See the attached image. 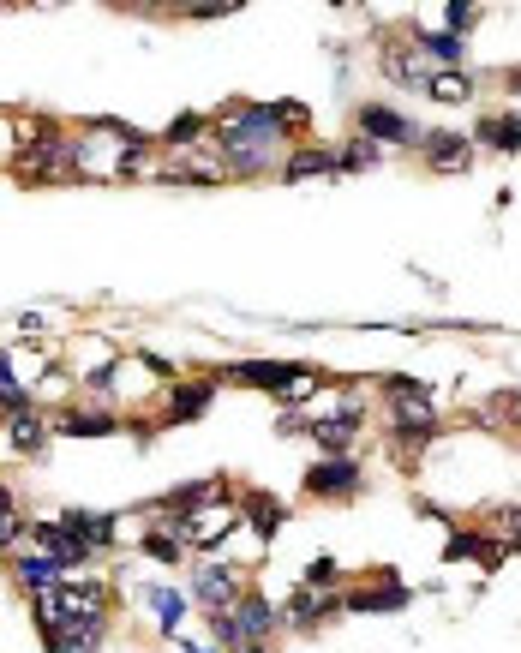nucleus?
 <instances>
[{
	"label": "nucleus",
	"mask_w": 521,
	"mask_h": 653,
	"mask_svg": "<svg viewBox=\"0 0 521 653\" xmlns=\"http://www.w3.org/2000/svg\"><path fill=\"white\" fill-rule=\"evenodd\" d=\"M504 402V414H510V426H521V396H498Z\"/></svg>",
	"instance_id": "obj_35"
},
{
	"label": "nucleus",
	"mask_w": 521,
	"mask_h": 653,
	"mask_svg": "<svg viewBox=\"0 0 521 653\" xmlns=\"http://www.w3.org/2000/svg\"><path fill=\"white\" fill-rule=\"evenodd\" d=\"M426 96H432V102H468V96H474V72H468V66H438L432 84H426Z\"/></svg>",
	"instance_id": "obj_15"
},
{
	"label": "nucleus",
	"mask_w": 521,
	"mask_h": 653,
	"mask_svg": "<svg viewBox=\"0 0 521 653\" xmlns=\"http://www.w3.org/2000/svg\"><path fill=\"white\" fill-rule=\"evenodd\" d=\"M12 576H18V588H24V594H36V600L60 588V564H54V558H42V552H24V558L12 564Z\"/></svg>",
	"instance_id": "obj_12"
},
{
	"label": "nucleus",
	"mask_w": 521,
	"mask_h": 653,
	"mask_svg": "<svg viewBox=\"0 0 521 653\" xmlns=\"http://www.w3.org/2000/svg\"><path fill=\"white\" fill-rule=\"evenodd\" d=\"M336 582H342V570H336V558H318V564L306 570V588H318V594H324V588H336Z\"/></svg>",
	"instance_id": "obj_31"
},
{
	"label": "nucleus",
	"mask_w": 521,
	"mask_h": 653,
	"mask_svg": "<svg viewBox=\"0 0 521 653\" xmlns=\"http://www.w3.org/2000/svg\"><path fill=\"white\" fill-rule=\"evenodd\" d=\"M180 540H186L180 522H168V528H150V534H144V552H150L156 564H180Z\"/></svg>",
	"instance_id": "obj_24"
},
{
	"label": "nucleus",
	"mask_w": 521,
	"mask_h": 653,
	"mask_svg": "<svg viewBox=\"0 0 521 653\" xmlns=\"http://www.w3.org/2000/svg\"><path fill=\"white\" fill-rule=\"evenodd\" d=\"M60 432H72V438H108L114 414H60Z\"/></svg>",
	"instance_id": "obj_26"
},
{
	"label": "nucleus",
	"mask_w": 521,
	"mask_h": 653,
	"mask_svg": "<svg viewBox=\"0 0 521 653\" xmlns=\"http://www.w3.org/2000/svg\"><path fill=\"white\" fill-rule=\"evenodd\" d=\"M30 540H36V552H42V558H54L60 570H72V564H84V558H90L66 522H36V528H30Z\"/></svg>",
	"instance_id": "obj_7"
},
{
	"label": "nucleus",
	"mask_w": 521,
	"mask_h": 653,
	"mask_svg": "<svg viewBox=\"0 0 521 653\" xmlns=\"http://www.w3.org/2000/svg\"><path fill=\"white\" fill-rule=\"evenodd\" d=\"M234 653H270V648H264V642H252V648H234Z\"/></svg>",
	"instance_id": "obj_37"
},
{
	"label": "nucleus",
	"mask_w": 521,
	"mask_h": 653,
	"mask_svg": "<svg viewBox=\"0 0 521 653\" xmlns=\"http://www.w3.org/2000/svg\"><path fill=\"white\" fill-rule=\"evenodd\" d=\"M360 138H372V144H420L426 132H420L414 120H402L396 108H384V102H366V108H360Z\"/></svg>",
	"instance_id": "obj_4"
},
{
	"label": "nucleus",
	"mask_w": 521,
	"mask_h": 653,
	"mask_svg": "<svg viewBox=\"0 0 521 653\" xmlns=\"http://www.w3.org/2000/svg\"><path fill=\"white\" fill-rule=\"evenodd\" d=\"M18 534H24L18 516H0V546H18Z\"/></svg>",
	"instance_id": "obj_34"
},
{
	"label": "nucleus",
	"mask_w": 521,
	"mask_h": 653,
	"mask_svg": "<svg viewBox=\"0 0 521 653\" xmlns=\"http://www.w3.org/2000/svg\"><path fill=\"white\" fill-rule=\"evenodd\" d=\"M444 18H450V36H462V30H474V24H480V6L450 0V6H444Z\"/></svg>",
	"instance_id": "obj_29"
},
{
	"label": "nucleus",
	"mask_w": 521,
	"mask_h": 653,
	"mask_svg": "<svg viewBox=\"0 0 521 653\" xmlns=\"http://www.w3.org/2000/svg\"><path fill=\"white\" fill-rule=\"evenodd\" d=\"M384 72H390V78H396V84H408V90H426V84H432V72H438V66H426V60H420V54H390V60H384Z\"/></svg>",
	"instance_id": "obj_22"
},
{
	"label": "nucleus",
	"mask_w": 521,
	"mask_h": 653,
	"mask_svg": "<svg viewBox=\"0 0 521 653\" xmlns=\"http://www.w3.org/2000/svg\"><path fill=\"white\" fill-rule=\"evenodd\" d=\"M0 516H18V510H12V486H6V480H0Z\"/></svg>",
	"instance_id": "obj_36"
},
{
	"label": "nucleus",
	"mask_w": 521,
	"mask_h": 653,
	"mask_svg": "<svg viewBox=\"0 0 521 653\" xmlns=\"http://www.w3.org/2000/svg\"><path fill=\"white\" fill-rule=\"evenodd\" d=\"M198 132H204V114H180V120H174V126H168L162 138H168V144H192Z\"/></svg>",
	"instance_id": "obj_30"
},
{
	"label": "nucleus",
	"mask_w": 521,
	"mask_h": 653,
	"mask_svg": "<svg viewBox=\"0 0 521 653\" xmlns=\"http://www.w3.org/2000/svg\"><path fill=\"white\" fill-rule=\"evenodd\" d=\"M276 624H282V618H276V606H270L264 594H240V600H234V636H240V648L270 642Z\"/></svg>",
	"instance_id": "obj_6"
},
{
	"label": "nucleus",
	"mask_w": 521,
	"mask_h": 653,
	"mask_svg": "<svg viewBox=\"0 0 521 653\" xmlns=\"http://www.w3.org/2000/svg\"><path fill=\"white\" fill-rule=\"evenodd\" d=\"M420 54H438L444 66H462V36H444V30H420Z\"/></svg>",
	"instance_id": "obj_27"
},
{
	"label": "nucleus",
	"mask_w": 521,
	"mask_h": 653,
	"mask_svg": "<svg viewBox=\"0 0 521 653\" xmlns=\"http://www.w3.org/2000/svg\"><path fill=\"white\" fill-rule=\"evenodd\" d=\"M66 528L78 534V546H84V552H108V546H114V522H108V516H84V510H72V516H66Z\"/></svg>",
	"instance_id": "obj_18"
},
{
	"label": "nucleus",
	"mask_w": 521,
	"mask_h": 653,
	"mask_svg": "<svg viewBox=\"0 0 521 653\" xmlns=\"http://www.w3.org/2000/svg\"><path fill=\"white\" fill-rule=\"evenodd\" d=\"M420 150H426L438 168H462V162L474 156V138H468V132H426Z\"/></svg>",
	"instance_id": "obj_13"
},
{
	"label": "nucleus",
	"mask_w": 521,
	"mask_h": 653,
	"mask_svg": "<svg viewBox=\"0 0 521 653\" xmlns=\"http://www.w3.org/2000/svg\"><path fill=\"white\" fill-rule=\"evenodd\" d=\"M384 162V144H372V138H348L342 150H336V168H348V174H366V168H378Z\"/></svg>",
	"instance_id": "obj_20"
},
{
	"label": "nucleus",
	"mask_w": 521,
	"mask_h": 653,
	"mask_svg": "<svg viewBox=\"0 0 521 653\" xmlns=\"http://www.w3.org/2000/svg\"><path fill=\"white\" fill-rule=\"evenodd\" d=\"M480 144H492V150H521V114L480 120Z\"/></svg>",
	"instance_id": "obj_25"
},
{
	"label": "nucleus",
	"mask_w": 521,
	"mask_h": 653,
	"mask_svg": "<svg viewBox=\"0 0 521 653\" xmlns=\"http://www.w3.org/2000/svg\"><path fill=\"white\" fill-rule=\"evenodd\" d=\"M6 438H12V450L36 456V450H42V438H48V426L36 420V408H24V414H12V420H6Z\"/></svg>",
	"instance_id": "obj_21"
},
{
	"label": "nucleus",
	"mask_w": 521,
	"mask_h": 653,
	"mask_svg": "<svg viewBox=\"0 0 521 653\" xmlns=\"http://www.w3.org/2000/svg\"><path fill=\"white\" fill-rule=\"evenodd\" d=\"M480 546H492V540H480V534H456V540H450V564H462V558H474Z\"/></svg>",
	"instance_id": "obj_32"
},
{
	"label": "nucleus",
	"mask_w": 521,
	"mask_h": 653,
	"mask_svg": "<svg viewBox=\"0 0 521 653\" xmlns=\"http://www.w3.org/2000/svg\"><path fill=\"white\" fill-rule=\"evenodd\" d=\"M192 594H198L210 612H228V606L240 600V576H234L228 564H204V570H198V582H192Z\"/></svg>",
	"instance_id": "obj_8"
},
{
	"label": "nucleus",
	"mask_w": 521,
	"mask_h": 653,
	"mask_svg": "<svg viewBox=\"0 0 521 653\" xmlns=\"http://www.w3.org/2000/svg\"><path fill=\"white\" fill-rule=\"evenodd\" d=\"M138 600L162 618V630H168V636L180 630V618H186V594H174V588H138Z\"/></svg>",
	"instance_id": "obj_19"
},
{
	"label": "nucleus",
	"mask_w": 521,
	"mask_h": 653,
	"mask_svg": "<svg viewBox=\"0 0 521 653\" xmlns=\"http://www.w3.org/2000/svg\"><path fill=\"white\" fill-rule=\"evenodd\" d=\"M288 378H294V366H282V360H246V366H234V384H258V390H288Z\"/></svg>",
	"instance_id": "obj_16"
},
{
	"label": "nucleus",
	"mask_w": 521,
	"mask_h": 653,
	"mask_svg": "<svg viewBox=\"0 0 521 653\" xmlns=\"http://www.w3.org/2000/svg\"><path fill=\"white\" fill-rule=\"evenodd\" d=\"M252 528H258V540H270L282 528V504L276 498H252Z\"/></svg>",
	"instance_id": "obj_28"
},
{
	"label": "nucleus",
	"mask_w": 521,
	"mask_h": 653,
	"mask_svg": "<svg viewBox=\"0 0 521 653\" xmlns=\"http://www.w3.org/2000/svg\"><path fill=\"white\" fill-rule=\"evenodd\" d=\"M360 486H366V474H360L354 456H324V462L306 474V492H318V498H324V492H330V498H354Z\"/></svg>",
	"instance_id": "obj_5"
},
{
	"label": "nucleus",
	"mask_w": 521,
	"mask_h": 653,
	"mask_svg": "<svg viewBox=\"0 0 521 653\" xmlns=\"http://www.w3.org/2000/svg\"><path fill=\"white\" fill-rule=\"evenodd\" d=\"M234 528H240V510H234V504H204L198 516H186V522H180L186 546H198V552H216Z\"/></svg>",
	"instance_id": "obj_3"
},
{
	"label": "nucleus",
	"mask_w": 521,
	"mask_h": 653,
	"mask_svg": "<svg viewBox=\"0 0 521 653\" xmlns=\"http://www.w3.org/2000/svg\"><path fill=\"white\" fill-rule=\"evenodd\" d=\"M384 390L396 396V402H390L396 438H408V444H426V438L438 432V402H432V390H426V384H408V378H384Z\"/></svg>",
	"instance_id": "obj_2"
},
{
	"label": "nucleus",
	"mask_w": 521,
	"mask_h": 653,
	"mask_svg": "<svg viewBox=\"0 0 521 653\" xmlns=\"http://www.w3.org/2000/svg\"><path fill=\"white\" fill-rule=\"evenodd\" d=\"M210 396H216V384H180V390H174L168 420H198V414L210 408Z\"/></svg>",
	"instance_id": "obj_23"
},
{
	"label": "nucleus",
	"mask_w": 521,
	"mask_h": 653,
	"mask_svg": "<svg viewBox=\"0 0 521 653\" xmlns=\"http://www.w3.org/2000/svg\"><path fill=\"white\" fill-rule=\"evenodd\" d=\"M306 126V102H264V108H234L222 120V144H228V168L234 174H264L282 156V132Z\"/></svg>",
	"instance_id": "obj_1"
},
{
	"label": "nucleus",
	"mask_w": 521,
	"mask_h": 653,
	"mask_svg": "<svg viewBox=\"0 0 521 653\" xmlns=\"http://www.w3.org/2000/svg\"><path fill=\"white\" fill-rule=\"evenodd\" d=\"M360 414H366V408H360V402H348V408H342L336 420H318V426H312L318 450H324V456H348V444H354V426H360Z\"/></svg>",
	"instance_id": "obj_11"
},
{
	"label": "nucleus",
	"mask_w": 521,
	"mask_h": 653,
	"mask_svg": "<svg viewBox=\"0 0 521 653\" xmlns=\"http://www.w3.org/2000/svg\"><path fill=\"white\" fill-rule=\"evenodd\" d=\"M330 612H342V600H336V594L300 588V594H288V606H282V624H288V630H312V624H318V618H330Z\"/></svg>",
	"instance_id": "obj_10"
},
{
	"label": "nucleus",
	"mask_w": 521,
	"mask_h": 653,
	"mask_svg": "<svg viewBox=\"0 0 521 653\" xmlns=\"http://www.w3.org/2000/svg\"><path fill=\"white\" fill-rule=\"evenodd\" d=\"M96 648H102V618H78V624L48 636V653H96Z\"/></svg>",
	"instance_id": "obj_14"
},
{
	"label": "nucleus",
	"mask_w": 521,
	"mask_h": 653,
	"mask_svg": "<svg viewBox=\"0 0 521 653\" xmlns=\"http://www.w3.org/2000/svg\"><path fill=\"white\" fill-rule=\"evenodd\" d=\"M414 594L402 588V582H366V588H354V594H342V612H402Z\"/></svg>",
	"instance_id": "obj_9"
},
{
	"label": "nucleus",
	"mask_w": 521,
	"mask_h": 653,
	"mask_svg": "<svg viewBox=\"0 0 521 653\" xmlns=\"http://www.w3.org/2000/svg\"><path fill=\"white\" fill-rule=\"evenodd\" d=\"M186 18H234V6H228V0H216V6H186Z\"/></svg>",
	"instance_id": "obj_33"
},
{
	"label": "nucleus",
	"mask_w": 521,
	"mask_h": 653,
	"mask_svg": "<svg viewBox=\"0 0 521 653\" xmlns=\"http://www.w3.org/2000/svg\"><path fill=\"white\" fill-rule=\"evenodd\" d=\"M312 174H336V150L306 144V150H294V156L282 162V180H312Z\"/></svg>",
	"instance_id": "obj_17"
}]
</instances>
